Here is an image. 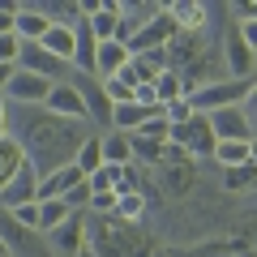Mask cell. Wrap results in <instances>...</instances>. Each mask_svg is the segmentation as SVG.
<instances>
[{"mask_svg": "<svg viewBox=\"0 0 257 257\" xmlns=\"http://www.w3.org/2000/svg\"><path fill=\"white\" fill-rule=\"evenodd\" d=\"M86 138H90V133H82V124L60 120V116H47L43 107H26L22 111V138L18 142H22V150H26V159L43 176L77 163V150L86 146Z\"/></svg>", "mask_w": 257, "mask_h": 257, "instance_id": "6da1fadb", "label": "cell"}, {"mask_svg": "<svg viewBox=\"0 0 257 257\" xmlns=\"http://www.w3.org/2000/svg\"><path fill=\"white\" fill-rule=\"evenodd\" d=\"M90 253H99V257H155V248L138 231V223H120L116 214H94L90 219Z\"/></svg>", "mask_w": 257, "mask_h": 257, "instance_id": "7a4b0ae2", "label": "cell"}, {"mask_svg": "<svg viewBox=\"0 0 257 257\" xmlns=\"http://www.w3.org/2000/svg\"><path fill=\"white\" fill-rule=\"evenodd\" d=\"M172 146L189 150V155H214L219 150V138H214V128H210V116L197 111L184 124H172Z\"/></svg>", "mask_w": 257, "mask_h": 257, "instance_id": "3957f363", "label": "cell"}, {"mask_svg": "<svg viewBox=\"0 0 257 257\" xmlns=\"http://www.w3.org/2000/svg\"><path fill=\"white\" fill-rule=\"evenodd\" d=\"M223 69H227L231 82H253L257 77V56H253V47L240 39V26H231L227 35H223Z\"/></svg>", "mask_w": 257, "mask_h": 257, "instance_id": "277c9868", "label": "cell"}, {"mask_svg": "<svg viewBox=\"0 0 257 257\" xmlns=\"http://www.w3.org/2000/svg\"><path fill=\"white\" fill-rule=\"evenodd\" d=\"M176 35H180V26H176V18L167 13V5H163L155 22H146L138 35L128 39V52H133V56H142V52H163V47H172Z\"/></svg>", "mask_w": 257, "mask_h": 257, "instance_id": "5b68a950", "label": "cell"}, {"mask_svg": "<svg viewBox=\"0 0 257 257\" xmlns=\"http://www.w3.org/2000/svg\"><path fill=\"white\" fill-rule=\"evenodd\" d=\"M43 111H47V116H60V120H73V124H86V120H90V111H86V99H82V90H77L73 82L52 86V94H47Z\"/></svg>", "mask_w": 257, "mask_h": 257, "instance_id": "8992f818", "label": "cell"}, {"mask_svg": "<svg viewBox=\"0 0 257 257\" xmlns=\"http://www.w3.org/2000/svg\"><path fill=\"white\" fill-rule=\"evenodd\" d=\"M52 86H56V82H47V77H39V73L18 69V73H13V82L5 86V99H13L18 107H43L47 94H52Z\"/></svg>", "mask_w": 257, "mask_h": 257, "instance_id": "52a82bcc", "label": "cell"}, {"mask_svg": "<svg viewBox=\"0 0 257 257\" xmlns=\"http://www.w3.org/2000/svg\"><path fill=\"white\" fill-rule=\"evenodd\" d=\"M39 180H43V172H39V167L26 159V163L18 167V176L9 180V189L0 193V206H5V210H18V206L39 202Z\"/></svg>", "mask_w": 257, "mask_h": 257, "instance_id": "ba28073f", "label": "cell"}, {"mask_svg": "<svg viewBox=\"0 0 257 257\" xmlns=\"http://www.w3.org/2000/svg\"><path fill=\"white\" fill-rule=\"evenodd\" d=\"M47 236H52V248L64 253V257H82L86 248H90V244H86V240H90V227H86V214L82 210H73L56 231H47Z\"/></svg>", "mask_w": 257, "mask_h": 257, "instance_id": "9c48e42d", "label": "cell"}, {"mask_svg": "<svg viewBox=\"0 0 257 257\" xmlns=\"http://www.w3.org/2000/svg\"><path fill=\"white\" fill-rule=\"evenodd\" d=\"M18 69H26V73H39V77H47V82H56V86L64 82V73H69V64H64V60H56V56L47 52L43 43H22Z\"/></svg>", "mask_w": 257, "mask_h": 257, "instance_id": "30bf717a", "label": "cell"}, {"mask_svg": "<svg viewBox=\"0 0 257 257\" xmlns=\"http://www.w3.org/2000/svg\"><path fill=\"white\" fill-rule=\"evenodd\" d=\"M210 128L219 142H253V120H248L244 107H223L210 111Z\"/></svg>", "mask_w": 257, "mask_h": 257, "instance_id": "8fae6325", "label": "cell"}, {"mask_svg": "<svg viewBox=\"0 0 257 257\" xmlns=\"http://www.w3.org/2000/svg\"><path fill=\"white\" fill-rule=\"evenodd\" d=\"M73 69L82 77L99 73V39H94V30H90V22H86V18L73 26Z\"/></svg>", "mask_w": 257, "mask_h": 257, "instance_id": "7c38bea8", "label": "cell"}, {"mask_svg": "<svg viewBox=\"0 0 257 257\" xmlns=\"http://www.w3.org/2000/svg\"><path fill=\"white\" fill-rule=\"evenodd\" d=\"M77 90H82V99H86V111H90V120L94 124H103L111 133V120H116V103L107 99V90H103V82H94V77H77Z\"/></svg>", "mask_w": 257, "mask_h": 257, "instance_id": "4fadbf2b", "label": "cell"}, {"mask_svg": "<svg viewBox=\"0 0 257 257\" xmlns=\"http://www.w3.org/2000/svg\"><path fill=\"white\" fill-rule=\"evenodd\" d=\"M202 56H206V39L202 35H184V30L172 39V47H167V64H172L176 73L189 69L193 60H202Z\"/></svg>", "mask_w": 257, "mask_h": 257, "instance_id": "5bb4252c", "label": "cell"}, {"mask_svg": "<svg viewBox=\"0 0 257 257\" xmlns=\"http://www.w3.org/2000/svg\"><path fill=\"white\" fill-rule=\"evenodd\" d=\"M167 13L176 18V26L184 35H202L206 22H210V9H206L202 0H176V5H167Z\"/></svg>", "mask_w": 257, "mask_h": 257, "instance_id": "9a60e30c", "label": "cell"}, {"mask_svg": "<svg viewBox=\"0 0 257 257\" xmlns=\"http://www.w3.org/2000/svg\"><path fill=\"white\" fill-rule=\"evenodd\" d=\"M22 163H26V150H22V142L13 138V133H9V138H0V193L9 189V180L18 176Z\"/></svg>", "mask_w": 257, "mask_h": 257, "instance_id": "2e32d148", "label": "cell"}, {"mask_svg": "<svg viewBox=\"0 0 257 257\" xmlns=\"http://www.w3.org/2000/svg\"><path fill=\"white\" fill-rule=\"evenodd\" d=\"M52 30V13H39V9H18V39L22 43H39V39Z\"/></svg>", "mask_w": 257, "mask_h": 257, "instance_id": "e0dca14e", "label": "cell"}, {"mask_svg": "<svg viewBox=\"0 0 257 257\" xmlns=\"http://www.w3.org/2000/svg\"><path fill=\"white\" fill-rule=\"evenodd\" d=\"M155 116H163V111H150V107H142V103H120L111 128H116V133H138V128L146 124V120H155Z\"/></svg>", "mask_w": 257, "mask_h": 257, "instance_id": "ac0fdd59", "label": "cell"}, {"mask_svg": "<svg viewBox=\"0 0 257 257\" xmlns=\"http://www.w3.org/2000/svg\"><path fill=\"white\" fill-rule=\"evenodd\" d=\"M133 60V52H128V43H99V77H116L124 64Z\"/></svg>", "mask_w": 257, "mask_h": 257, "instance_id": "d6986e66", "label": "cell"}, {"mask_svg": "<svg viewBox=\"0 0 257 257\" xmlns=\"http://www.w3.org/2000/svg\"><path fill=\"white\" fill-rule=\"evenodd\" d=\"M39 43L47 47V52L56 56V60H64V64H73V26H60V22H52V30H47Z\"/></svg>", "mask_w": 257, "mask_h": 257, "instance_id": "ffe728a7", "label": "cell"}, {"mask_svg": "<svg viewBox=\"0 0 257 257\" xmlns=\"http://www.w3.org/2000/svg\"><path fill=\"white\" fill-rule=\"evenodd\" d=\"M155 172L163 176L167 193H176V197H184V193L197 184V176H193V163H163V167H155Z\"/></svg>", "mask_w": 257, "mask_h": 257, "instance_id": "44dd1931", "label": "cell"}, {"mask_svg": "<svg viewBox=\"0 0 257 257\" xmlns=\"http://www.w3.org/2000/svg\"><path fill=\"white\" fill-rule=\"evenodd\" d=\"M103 163L111 167H128L133 163V142H128V133H103Z\"/></svg>", "mask_w": 257, "mask_h": 257, "instance_id": "7402d4cb", "label": "cell"}, {"mask_svg": "<svg viewBox=\"0 0 257 257\" xmlns=\"http://www.w3.org/2000/svg\"><path fill=\"white\" fill-rule=\"evenodd\" d=\"M257 184V163L248 159V163H240V167H223V189L227 193H244V189H253Z\"/></svg>", "mask_w": 257, "mask_h": 257, "instance_id": "603a6c76", "label": "cell"}, {"mask_svg": "<svg viewBox=\"0 0 257 257\" xmlns=\"http://www.w3.org/2000/svg\"><path fill=\"white\" fill-rule=\"evenodd\" d=\"M159 9H163V5H128V0H120V22H124L133 35H138L146 22H155V18H159Z\"/></svg>", "mask_w": 257, "mask_h": 257, "instance_id": "cb8c5ba5", "label": "cell"}, {"mask_svg": "<svg viewBox=\"0 0 257 257\" xmlns=\"http://www.w3.org/2000/svg\"><path fill=\"white\" fill-rule=\"evenodd\" d=\"M77 167L86 172V180L103 167V133H90V138H86V146L77 150Z\"/></svg>", "mask_w": 257, "mask_h": 257, "instance_id": "d4e9b609", "label": "cell"}, {"mask_svg": "<svg viewBox=\"0 0 257 257\" xmlns=\"http://www.w3.org/2000/svg\"><path fill=\"white\" fill-rule=\"evenodd\" d=\"M69 214H73V210H69L64 197H56V202H39V231H56Z\"/></svg>", "mask_w": 257, "mask_h": 257, "instance_id": "484cf974", "label": "cell"}, {"mask_svg": "<svg viewBox=\"0 0 257 257\" xmlns=\"http://www.w3.org/2000/svg\"><path fill=\"white\" fill-rule=\"evenodd\" d=\"M248 146L253 142H219V150H214V159H219L223 167H240V163H248Z\"/></svg>", "mask_w": 257, "mask_h": 257, "instance_id": "4316f807", "label": "cell"}, {"mask_svg": "<svg viewBox=\"0 0 257 257\" xmlns=\"http://www.w3.org/2000/svg\"><path fill=\"white\" fill-rule=\"evenodd\" d=\"M155 90H159V103H176V99H184V82H180V73L176 69H167V73H159V82H155Z\"/></svg>", "mask_w": 257, "mask_h": 257, "instance_id": "83f0119b", "label": "cell"}, {"mask_svg": "<svg viewBox=\"0 0 257 257\" xmlns=\"http://www.w3.org/2000/svg\"><path fill=\"white\" fill-rule=\"evenodd\" d=\"M111 214H116L120 223H138L142 214H146V197H142V193H124V197L116 202V210H111Z\"/></svg>", "mask_w": 257, "mask_h": 257, "instance_id": "f1b7e54d", "label": "cell"}, {"mask_svg": "<svg viewBox=\"0 0 257 257\" xmlns=\"http://www.w3.org/2000/svg\"><path fill=\"white\" fill-rule=\"evenodd\" d=\"M138 138H146V142H172V120H167V116L146 120V124L138 128Z\"/></svg>", "mask_w": 257, "mask_h": 257, "instance_id": "f546056e", "label": "cell"}, {"mask_svg": "<svg viewBox=\"0 0 257 257\" xmlns=\"http://www.w3.org/2000/svg\"><path fill=\"white\" fill-rule=\"evenodd\" d=\"M103 90H107V99L116 103V107H120V103H138V90H133V86H124L120 77H103Z\"/></svg>", "mask_w": 257, "mask_h": 257, "instance_id": "4dcf8cb0", "label": "cell"}, {"mask_svg": "<svg viewBox=\"0 0 257 257\" xmlns=\"http://www.w3.org/2000/svg\"><path fill=\"white\" fill-rule=\"evenodd\" d=\"M22 56V39L18 35H0V64H18Z\"/></svg>", "mask_w": 257, "mask_h": 257, "instance_id": "1f68e13d", "label": "cell"}, {"mask_svg": "<svg viewBox=\"0 0 257 257\" xmlns=\"http://www.w3.org/2000/svg\"><path fill=\"white\" fill-rule=\"evenodd\" d=\"M111 184H116V167H111V163H103L99 172L90 176V189H94V193H111Z\"/></svg>", "mask_w": 257, "mask_h": 257, "instance_id": "d6a6232c", "label": "cell"}, {"mask_svg": "<svg viewBox=\"0 0 257 257\" xmlns=\"http://www.w3.org/2000/svg\"><path fill=\"white\" fill-rule=\"evenodd\" d=\"M197 111H193V103L189 99H176V103H167V120L172 124H184V120H193Z\"/></svg>", "mask_w": 257, "mask_h": 257, "instance_id": "836d02e7", "label": "cell"}, {"mask_svg": "<svg viewBox=\"0 0 257 257\" xmlns=\"http://www.w3.org/2000/svg\"><path fill=\"white\" fill-rule=\"evenodd\" d=\"M13 219L22 223V227H30V231H39V202H30V206H18V210H9Z\"/></svg>", "mask_w": 257, "mask_h": 257, "instance_id": "e575fe53", "label": "cell"}, {"mask_svg": "<svg viewBox=\"0 0 257 257\" xmlns=\"http://www.w3.org/2000/svg\"><path fill=\"white\" fill-rule=\"evenodd\" d=\"M116 202H120L116 193H94V202H90V214H111V210H116Z\"/></svg>", "mask_w": 257, "mask_h": 257, "instance_id": "d590c367", "label": "cell"}, {"mask_svg": "<svg viewBox=\"0 0 257 257\" xmlns=\"http://www.w3.org/2000/svg\"><path fill=\"white\" fill-rule=\"evenodd\" d=\"M240 26V39H244L248 47H253V56H257V22H236Z\"/></svg>", "mask_w": 257, "mask_h": 257, "instance_id": "8d00e7d4", "label": "cell"}, {"mask_svg": "<svg viewBox=\"0 0 257 257\" xmlns=\"http://www.w3.org/2000/svg\"><path fill=\"white\" fill-rule=\"evenodd\" d=\"M0 35H18V13L0 9Z\"/></svg>", "mask_w": 257, "mask_h": 257, "instance_id": "74e56055", "label": "cell"}, {"mask_svg": "<svg viewBox=\"0 0 257 257\" xmlns=\"http://www.w3.org/2000/svg\"><path fill=\"white\" fill-rule=\"evenodd\" d=\"M5 94H0V138H9V124H13V116H9V107H5Z\"/></svg>", "mask_w": 257, "mask_h": 257, "instance_id": "f35d334b", "label": "cell"}, {"mask_svg": "<svg viewBox=\"0 0 257 257\" xmlns=\"http://www.w3.org/2000/svg\"><path fill=\"white\" fill-rule=\"evenodd\" d=\"M13 73H18V64H0V94H5V86L13 82Z\"/></svg>", "mask_w": 257, "mask_h": 257, "instance_id": "ab89813d", "label": "cell"}, {"mask_svg": "<svg viewBox=\"0 0 257 257\" xmlns=\"http://www.w3.org/2000/svg\"><path fill=\"white\" fill-rule=\"evenodd\" d=\"M206 257H236V248H231V244H219V248H210Z\"/></svg>", "mask_w": 257, "mask_h": 257, "instance_id": "60d3db41", "label": "cell"}, {"mask_svg": "<svg viewBox=\"0 0 257 257\" xmlns=\"http://www.w3.org/2000/svg\"><path fill=\"white\" fill-rule=\"evenodd\" d=\"M244 111H257V82H253V94L244 99Z\"/></svg>", "mask_w": 257, "mask_h": 257, "instance_id": "b9f144b4", "label": "cell"}, {"mask_svg": "<svg viewBox=\"0 0 257 257\" xmlns=\"http://www.w3.org/2000/svg\"><path fill=\"white\" fill-rule=\"evenodd\" d=\"M0 257H13V244H9L5 236H0Z\"/></svg>", "mask_w": 257, "mask_h": 257, "instance_id": "7bdbcfd3", "label": "cell"}, {"mask_svg": "<svg viewBox=\"0 0 257 257\" xmlns=\"http://www.w3.org/2000/svg\"><path fill=\"white\" fill-rule=\"evenodd\" d=\"M236 257H257V248H240V253Z\"/></svg>", "mask_w": 257, "mask_h": 257, "instance_id": "ee69618b", "label": "cell"}, {"mask_svg": "<svg viewBox=\"0 0 257 257\" xmlns=\"http://www.w3.org/2000/svg\"><path fill=\"white\" fill-rule=\"evenodd\" d=\"M248 155H253V163H257V138H253V146H248Z\"/></svg>", "mask_w": 257, "mask_h": 257, "instance_id": "f6af8a7d", "label": "cell"}, {"mask_svg": "<svg viewBox=\"0 0 257 257\" xmlns=\"http://www.w3.org/2000/svg\"><path fill=\"white\" fill-rule=\"evenodd\" d=\"M155 257H172V253H155Z\"/></svg>", "mask_w": 257, "mask_h": 257, "instance_id": "bcb514c9", "label": "cell"}, {"mask_svg": "<svg viewBox=\"0 0 257 257\" xmlns=\"http://www.w3.org/2000/svg\"><path fill=\"white\" fill-rule=\"evenodd\" d=\"M253 248H257V240H253Z\"/></svg>", "mask_w": 257, "mask_h": 257, "instance_id": "7dc6e473", "label": "cell"}]
</instances>
